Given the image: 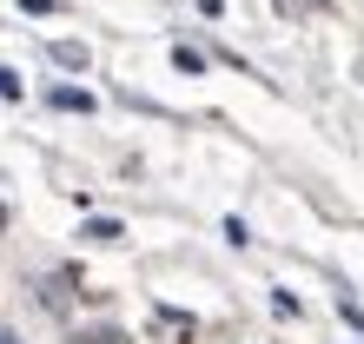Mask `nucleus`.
<instances>
[{
    "instance_id": "f03ea898",
    "label": "nucleus",
    "mask_w": 364,
    "mask_h": 344,
    "mask_svg": "<svg viewBox=\"0 0 364 344\" xmlns=\"http://www.w3.org/2000/svg\"><path fill=\"white\" fill-rule=\"evenodd\" d=\"M53 60L67 73H80V67H87V47H80V40H53Z\"/></svg>"
},
{
    "instance_id": "0eeeda50",
    "label": "nucleus",
    "mask_w": 364,
    "mask_h": 344,
    "mask_svg": "<svg viewBox=\"0 0 364 344\" xmlns=\"http://www.w3.org/2000/svg\"><path fill=\"white\" fill-rule=\"evenodd\" d=\"M0 344H20V338H14V331H0Z\"/></svg>"
},
{
    "instance_id": "7ed1b4c3",
    "label": "nucleus",
    "mask_w": 364,
    "mask_h": 344,
    "mask_svg": "<svg viewBox=\"0 0 364 344\" xmlns=\"http://www.w3.org/2000/svg\"><path fill=\"white\" fill-rule=\"evenodd\" d=\"M173 67L179 73H205V53L199 47H173Z\"/></svg>"
},
{
    "instance_id": "f257e3e1",
    "label": "nucleus",
    "mask_w": 364,
    "mask_h": 344,
    "mask_svg": "<svg viewBox=\"0 0 364 344\" xmlns=\"http://www.w3.org/2000/svg\"><path fill=\"white\" fill-rule=\"evenodd\" d=\"M47 100L60 106V113H93V93H87V86H53Z\"/></svg>"
},
{
    "instance_id": "423d86ee",
    "label": "nucleus",
    "mask_w": 364,
    "mask_h": 344,
    "mask_svg": "<svg viewBox=\"0 0 364 344\" xmlns=\"http://www.w3.org/2000/svg\"><path fill=\"white\" fill-rule=\"evenodd\" d=\"M20 7H27V14H53L60 0H20Z\"/></svg>"
},
{
    "instance_id": "39448f33",
    "label": "nucleus",
    "mask_w": 364,
    "mask_h": 344,
    "mask_svg": "<svg viewBox=\"0 0 364 344\" xmlns=\"http://www.w3.org/2000/svg\"><path fill=\"white\" fill-rule=\"evenodd\" d=\"M0 100H20V73L14 67H0Z\"/></svg>"
},
{
    "instance_id": "20e7f679",
    "label": "nucleus",
    "mask_w": 364,
    "mask_h": 344,
    "mask_svg": "<svg viewBox=\"0 0 364 344\" xmlns=\"http://www.w3.org/2000/svg\"><path fill=\"white\" fill-rule=\"evenodd\" d=\"M87 239L93 245H113L119 239V219H87Z\"/></svg>"
}]
</instances>
